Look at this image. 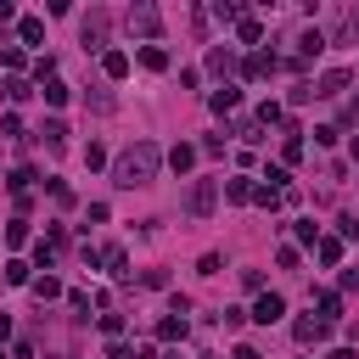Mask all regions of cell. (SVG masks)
I'll return each mask as SVG.
<instances>
[{
	"mask_svg": "<svg viewBox=\"0 0 359 359\" xmlns=\"http://www.w3.org/2000/svg\"><path fill=\"white\" fill-rule=\"evenodd\" d=\"M101 331H107V337L118 342V331H124V314H101Z\"/></svg>",
	"mask_w": 359,
	"mask_h": 359,
	"instance_id": "cell-32",
	"label": "cell"
},
{
	"mask_svg": "<svg viewBox=\"0 0 359 359\" xmlns=\"http://www.w3.org/2000/svg\"><path fill=\"white\" fill-rule=\"evenodd\" d=\"M12 337V320H6V314H0V342H6Z\"/></svg>",
	"mask_w": 359,
	"mask_h": 359,
	"instance_id": "cell-38",
	"label": "cell"
},
{
	"mask_svg": "<svg viewBox=\"0 0 359 359\" xmlns=\"http://www.w3.org/2000/svg\"><path fill=\"white\" fill-rule=\"evenodd\" d=\"M342 287H348V292H359V269H342Z\"/></svg>",
	"mask_w": 359,
	"mask_h": 359,
	"instance_id": "cell-36",
	"label": "cell"
},
{
	"mask_svg": "<svg viewBox=\"0 0 359 359\" xmlns=\"http://www.w3.org/2000/svg\"><path fill=\"white\" fill-rule=\"evenodd\" d=\"M39 96L51 101V107H62V101H68V84H62V79H51V84H39Z\"/></svg>",
	"mask_w": 359,
	"mask_h": 359,
	"instance_id": "cell-21",
	"label": "cell"
},
{
	"mask_svg": "<svg viewBox=\"0 0 359 359\" xmlns=\"http://www.w3.org/2000/svg\"><path fill=\"white\" fill-rule=\"evenodd\" d=\"M342 124H353V129H359V96H353V101L342 107Z\"/></svg>",
	"mask_w": 359,
	"mask_h": 359,
	"instance_id": "cell-35",
	"label": "cell"
},
{
	"mask_svg": "<svg viewBox=\"0 0 359 359\" xmlns=\"http://www.w3.org/2000/svg\"><path fill=\"white\" fill-rule=\"evenodd\" d=\"M141 68L163 73V68H168V51H163V45H146V51H141Z\"/></svg>",
	"mask_w": 359,
	"mask_h": 359,
	"instance_id": "cell-15",
	"label": "cell"
},
{
	"mask_svg": "<svg viewBox=\"0 0 359 359\" xmlns=\"http://www.w3.org/2000/svg\"><path fill=\"white\" fill-rule=\"evenodd\" d=\"M191 163H197V146H186V141H180V146L168 152V168H174V174H186Z\"/></svg>",
	"mask_w": 359,
	"mask_h": 359,
	"instance_id": "cell-13",
	"label": "cell"
},
{
	"mask_svg": "<svg viewBox=\"0 0 359 359\" xmlns=\"http://www.w3.org/2000/svg\"><path fill=\"white\" fill-rule=\"evenodd\" d=\"M292 231H298V242H314V247H320V224H314V219H298Z\"/></svg>",
	"mask_w": 359,
	"mask_h": 359,
	"instance_id": "cell-24",
	"label": "cell"
},
{
	"mask_svg": "<svg viewBox=\"0 0 359 359\" xmlns=\"http://www.w3.org/2000/svg\"><path fill=\"white\" fill-rule=\"evenodd\" d=\"M253 180H224V197H231V202H253Z\"/></svg>",
	"mask_w": 359,
	"mask_h": 359,
	"instance_id": "cell-14",
	"label": "cell"
},
{
	"mask_svg": "<svg viewBox=\"0 0 359 359\" xmlns=\"http://www.w3.org/2000/svg\"><path fill=\"white\" fill-rule=\"evenodd\" d=\"M320 264H342V242L337 236H320Z\"/></svg>",
	"mask_w": 359,
	"mask_h": 359,
	"instance_id": "cell-23",
	"label": "cell"
},
{
	"mask_svg": "<svg viewBox=\"0 0 359 359\" xmlns=\"http://www.w3.org/2000/svg\"><path fill=\"white\" fill-rule=\"evenodd\" d=\"M213 17H224V23H242L247 12H242V0H219V6H213Z\"/></svg>",
	"mask_w": 359,
	"mask_h": 359,
	"instance_id": "cell-20",
	"label": "cell"
},
{
	"mask_svg": "<svg viewBox=\"0 0 359 359\" xmlns=\"http://www.w3.org/2000/svg\"><path fill=\"white\" fill-rule=\"evenodd\" d=\"M45 39V23L39 17H23V45H39Z\"/></svg>",
	"mask_w": 359,
	"mask_h": 359,
	"instance_id": "cell-25",
	"label": "cell"
},
{
	"mask_svg": "<svg viewBox=\"0 0 359 359\" xmlns=\"http://www.w3.org/2000/svg\"><path fill=\"white\" fill-rule=\"evenodd\" d=\"M28 96H34V90L23 79H6V101H28Z\"/></svg>",
	"mask_w": 359,
	"mask_h": 359,
	"instance_id": "cell-28",
	"label": "cell"
},
{
	"mask_svg": "<svg viewBox=\"0 0 359 359\" xmlns=\"http://www.w3.org/2000/svg\"><path fill=\"white\" fill-rule=\"evenodd\" d=\"M57 292H62L57 275H39V281H34V298H57Z\"/></svg>",
	"mask_w": 359,
	"mask_h": 359,
	"instance_id": "cell-26",
	"label": "cell"
},
{
	"mask_svg": "<svg viewBox=\"0 0 359 359\" xmlns=\"http://www.w3.org/2000/svg\"><path fill=\"white\" fill-rule=\"evenodd\" d=\"M326 359H353V353H348V348H331V353H326Z\"/></svg>",
	"mask_w": 359,
	"mask_h": 359,
	"instance_id": "cell-39",
	"label": "cell"
},
{
	"mask_svg": "<svg viewBox=\"0 0 359 359\" xmlns=\"http://www.w3.org/2000/svg\"><path fill=\"white\" fill-rule=\"evenodd\" d=\"M39 135H45V146H51V152H62V146H68V124H62V118H45V129H39Z\"/></svg>",
	"mask_w": 359,
	"mask_h": 359,
	"instance_id": "cell-12",
	"label": "cell"
},
{
	"mask_svg": "<svg viewBox=\"0 0 359 359\" xmlns=\"http://www.w3.org/2000/svg\"><path fill=\"white\" fill-rule=\"evenodd\" d=\"M281 314H287V298H281V292H264V298L253 303V314H247V320H258V326H275Z\"/></svg>",
	"mask_w": 359,
	"mask_h": 359,
	"instance_id": "cell-4",
	"label": "cell"
},
{
	"mask_svg": "<svg viewBox=\"0 0 359 359\" xmlns=\"http://www.w3.org/2000/svg\"><path fill=\"white\" fill-rule=\"evenodd\" d=\"M326 326L331 320H320V314H303V320H292V337L309 348V342H326Z\"/></svg>",
	"mask_w": 359,
	"mask_h": 359,
	"instance_id": "cell-6",
	"label": "cell"
},
{
	"mask_svg": "<svg viewBox=\"0 0 359 359\" xmlns=\"http://www.w3.org/2000/svg\"><path fill=\"white\" fill-rule=\"evenodd\" d=\"M208 68H213V73H231V68H236V57L224 51V45H213V51H208Z\"/></svg>",
	"mask_w": 359,
	"mask_h": 359,
	"instance_id": "cell-17",
	"label": "cell"
},
{
	"mask_svg": "<svg viewBox=\"0 0 359 359\" xmlns=\"http://www.w3.org/2000/svg\"><path fill=\"white\" fill-rule=\"evenodd\" d=\"M0 135H12V141H23V118H17V113H6V118H0Z\"/></svg>",
	"mask_w": 359,
	"mask_h": 359,
	"instance_id": "cell-29",
	"label": "cell"
},
{
	"mask_svg": "<svg viewBox=\"0 0 359 359\" xmlns=\"http://www.w3.org/2000/svg\"><path fill=\"white\" fill-rule=\"evenodd\" d=\"M129 34L157 39V34H163V12H157V6H129Z\"/></svg>",
	"mask_w": 359,
	"mask_h": 359,
	"instance_id": "cell-3",
	"label": "cell"
},
{
	"mask_svg": "<svg viewBox=\"0 0 359 359\" xmlns=\"http://www.w3.org/2000/svg\"><path fill=\"white\" fill-rule=\"evenodd\" d=\"M353 34H359V17H353Z\"/></svg>",
	"mask_w": 359,
	"mask_h": 359,
	"instance_id": "cell-41",
	"label": "cell"
},
{
	"mask_svg": "<svg viewBox=\"0 0 359 359\" xmlns=\"http://www.w3.org/2000/svg\"><path fill=\"white\" fill-rule=\"evenodd\" d=\"M6 281H12V287H34V275H28V264H23V258L6 264Z\"/></svg>",
	"mask_w": 359,
	"mask_h": 359,
	"instance_id": "cell-19",
	"label": "cell"
},
{
	"mask_svg": "<svg viewBox=\"0 0 359 359\" xmlns=\"http://www.w3.org/2000/svg\"><path fill=\"white\" fill-rule=\"evenodd\" d=\"M242 73H247V79H269V73H281V57H269V51H253Z\"/></svg>",
	"mask_w": 359,
	"mask_h": 359,
	"instance_id": "cell-7",
	"label": "cell"
},
{
	"mask_svg": "<svg viewBox=\"0 0 359 359\" xmlns=\"http://www.w3.org/2000/svg\"><path fill=\"white\" fill-rule=\"evenodd\" d=\"M281 157H287V163H298V157H303V141H298V135H287V146H281Z\"/></svg>",
	"mask_w": 359,
	"mask_h": 359,
	"instance_id": "cell-33",
	"label": "cell"
},
{
	"mask_svg": "<svg viewBox=\"0 0 359 359\" xmlns=\"http://www.w3.org/2000/svg\"><path fill=\"white\" fill-rule=\"evenodd\" d=\"M6 242H12V247H23V242H28V224H23V219H12V224H6Z\"/></svg>",
	"mask_w": 359,
	"mask_h": 359,
	"instance_id": "cell-30",
	"label": "cell"
},
{
	"mask_svg": "<svg viewBox=\"0 0 359 359\" xmlns=\"http://www.w3.org/2000/svg\"><path fill=\"white\" fill-rule=\"evenodd\" d=\"M186 331H191V320H186V314H163V320H157V337H163V342H180Z\"/></svg>",
	"mask_w": 359,
	"mask_h": 359,
	"instance_id": "cell-9",
	"label": "cell"
},
{
	"mask_svg": "<svg viewBox=\"0 0 359 359\" xmlns=\"http://www.w3.org/2000/svg\"><path fill=\"white\" fill-rule=\"evenodd\" d=\"M320 45H326V34H320V28H303V34H298V62L320 57Z\"/></svg>",
	"mask_w": 359,
	"mask_h": 359,
	"instance_id": "cell-11",
	"label": "cell"
},
{
	"mask_svg": "<svg viewBox=\"0 0 359 359\" xmlns=\"http://www.w3.org/2000/svg\"><path fill=\"white\" fill-rule=\"evenodd\" d=\"M101 163H107V152H101L96 141H90V146H84V168H101Z\"/></svg>",
	"mask_w": 359,
	"mask_h": 359,
	"instance_id": "cell-31",
	"label": "cell"
},
{
	"mask_svg": "<svg viewBox=\"0 0 359 359\" xmlns=\"http://www.w3.org/2000/svg\"><path fill=\"white\" fill-rule=\"evenodd\" d=\"M213 202H219V186H213V180H197V186L186 191V213H191V219H208Z\"/></svg>",
	"mask_w": 359,
	"mask_h": 359,
	"instance_id": "cell-2",
	"label": "cell"
},
{
	"mask_svg": "<svg viewBox=\"0 0 359 359\" xmlns=\"http://www.w3.org/2000/svg\"><path fill=\"white\" fill-rule=\"evenodd\" d=\"M236 359H264V353H258V348H247V342H242V348H236Z\"/></svg>",
	"mask_w": 359,
	"mask_h": 359,
	"instance_id": "cell-37",
	"label": "cell"
},
{
	"mask_svg": "<svg viewBox=\"0 0 359 359\" xmlns=\"http://www.w3.org/2000/svg\"><path fill=\"white\" fill-rule=\"evenodd\" d=\"M157 168H163V146H157V141H135V146L118 157L113 180H118L124 191H135V186H152V180H157Z\"/></svg>",
	"mask_w": 359,
	"mask_h": 359,
	"instance_id": "cell-1",
	"label": "cell"
},
{
	"mask_svg": "<svg viewBox=\"0 0 359 359\" xmlns=\"http://www.w3.org/2000/svg\"><path fill=\"white\" fill-rule=\"evenodd\" d=\"M79 34H84V51H101V45H107V12H90L79 23Z\"/></svg>",
	"mask_w": 359,
	"mask_h": 359,
	"instance_id": "cell-5",
	"label": "cell"
},
{
	"mask_svg": "<svg viewBox=\"0 0 359 359\" xmlns=\"http://www.w3.org/2000/svg\"><path fill=\"white\" fill-rule=\"evenodd\" d=\"M342 90H348V73H342V68H331V73L314 79V96H326V101H331V96H342Z\"/></svg>",
	"mask_w": 359,
	"mask_h": 359,
	"instance_id": "cell-8",
	"label": "cell"
},
{
	"mask_svg": "<svg viewBox=\"0 0 359 359\" xmlns=\"http://www.w3.org/2000/svg\"><path fill=\"white\" fill-rule=\"evenodd\" d=\"M107 359H135V348H129V342H113V348H107Z\"/></svg>",
	"mask_w": 359,
	"mask_h": 359,
	"instance_id": "cell-34",
	"label": "cell"
},
{
	"mask_svg": "<svg viewBox=\"0 0 359 359\" xmlns=\"http://www.w3.org/2000/svg\"><path fill=\"white\" fill-rule=\"evenodd\" d=\"M0 359H6V353H0Z\"/></svg>",
	"mask_w": 359,
	"mask_h": 359,
	"instance_id": "cell-42",
	"label": "cell"
},
{
	"mask_svg": "<svg viewBox=\"0 0 359 359\" xmlns=\"http://www.w3.org/2000/svg\"><path fill=\"white\" fill-rule=\"evenodd\" d=\"M236 101H242V90H236V84H219L213 96H208V107H213V113H236Z\"/></svg>",
	"mask_w": 359,
	"mask_h": 359,
	"instance_id": "cell-10",
	"label": "cell"
},
{
	"mask_svg": "<svg viewBox=\"0 0 359 359\" xmlns=\"http://www.w3.org/2000/svg\"><path fill=\"white\" fill-rule=\"evenodd\" d=\"M236 34H242L247 45H258V34H264V28H258V17H242V23H236Z\"/></svg>",
	"mask_w": 359,
	"mask_h": 359,
	"instance_id": "cell-27",
	"label": "cell"
},
{
	"mask_svg": "<svg viewBox=\"0 0 359 359\" xmlns=\"http://www.w3.org/2000/svg\"><path fill=\"white\" fill-rule=\"evenodd\" d=\"M135 359H152V353H135Z\"/></svg>",
	"mask_w": 359,
	"mask_h": 359,
	"instance_id": "cell-40",
	"label": "cell"
},
{
	"mask_svg": "<svg viewBox=\"0 0 359 359\" xmlns=\"http://www.w3.org/2000/svg\"><path fill=\"white\" fill-rule=\"evenodd\" d=\"M101 68H107V79H124V73H129V57H124V51H107Z\"/></svg>",
	"mask_w": 359,
	"mask_h": 359,
	"instance_id": "cell-16",
	"label": "cell"
},
{
	"mask_svg": "<svg viewBox=\"0 0 359 359\" xmlns=\"http://www.w3.org/2000/svg\"><path fill=\"white\" fill-rule=\"evenodd\" d=\"M84 101L96 107V113H113V107H118V101H113V90H84Z\"/></svg>",
	"mask_w": 359,
	"mask_h": 359,
	"instance_id": "cell-22",
	"label": "cell"
},
{
	"mask_svg": "<svg viewBox=\"0 0 359 359\" xmlns=\"http://www.w3.org/2000/svg\"><path fill=\"white\" fill-rule=\"evenodd\" d=\"M314 303H320V320H337V309H342L337 292H314Z\"/></svg>",
	"mask_w": 359,
	"mask_h": 359,
	"instance_id": "cell-18",
	"label": "cell"
}]
</instances>
